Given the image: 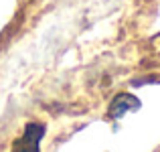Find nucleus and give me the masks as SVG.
I'll use <instances>...</instances> for the list:
<instances>
[{
    "label": "nucleus",
    "instance_id": "obj_1",
    "mask_svg": "<svg viewBox=\"0 0 160 152\" xmlns=\"http://www.w3.org/2000/svg\"><path fill=\"white\" fill-rule=\"evenodd\" d=\"M47 134V128L39 122H31L24 126V132L20 138L12 142L10 152H41V140Z\"/></svg>",
    "mask_w": 160,
    "mask_h": 152
},
{
    "label": "nucleus",
    "instance_id": "obj_2",
    "mask_svg": "<svg viewBox=\"0 0 160 152\" xmlns=\"http://www.w3.org/2000/svg\"><path fill=\"white\" fill-rule=\"evenodd\" d=\"M140 105L142 104H140V99H138L136 95H132V94H118L116 98L112 99V104H109L108 114L113 118V120H118V118H122L128 112H136Z\"/></svg>",
    "mask_w": 160,
    "mask_h": 152
}]
</instances>
